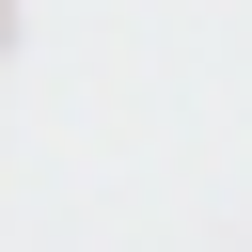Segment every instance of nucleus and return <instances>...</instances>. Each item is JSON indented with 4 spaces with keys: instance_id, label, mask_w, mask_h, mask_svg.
I'll list each match as a JSON object with an SVG mask.
<instances>
[{
    "instance_id": "1",
    "label": "nucleus",
    "mask_w": 252,
    "mask_h": 252,
    "mask_svg": "<svg viewBox=\"0 0 252 252\" xmlns=\"http://www.w3.org/2000/svg\"><path fill=\"white\" fill-rule=\"evenodd\" d=\"M0 16H16V0H0Z\"/></svg>"
}]
</instances>
